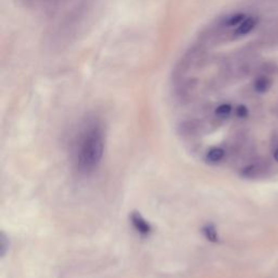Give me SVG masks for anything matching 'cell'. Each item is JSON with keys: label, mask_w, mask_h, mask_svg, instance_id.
Instances as JSON below:
<instances>
[{"label": "cell", "mask_w": 278, "mask_h": 278, "mask_svg": "<svg viewBox=\"0 0 278 278\" xmlns=\"http://www.w3.org/2000/svg\"><path fill=\"white\" fill-rule=\"evenodd\" d=\"M105 148V133L102 125L96 121H87L78 131L74 145V163L78 172L89 174L97 169Z\"/></svg>", "instance_id": "1"}, {"label": "cell", "mask_w": 278, "mask_h": 278, "mask_svg": "<svg viewBox=\"0 0 278 278\" xmlns=\"http://www.w3.org/2000/svg\"><path fill=\"white\" fill-rule=\"evenodd\" d=\"M258 25V19L254 17H247L239 25L233 30L234 37H242L250 34L251 32L257 27Z\"/></svg>", "instance_id": "2"}, {"label": "cell", "mask_w": 278, "mask_h": 278, "mask_svg": "<svg viewBox=\"0 0 278 278\" xmlns=\"http://www.w3.org/2000/svg\"><path fill=\"white\" fill-rule=\"evenodd\" d=\"M272 85H273V81L271 77L266 74H261L254 78L253 89L257 94L263 95L272 88Z\"/></svg>", "instance_id": "3"}, {"label": "cell", "mask_w": 278, "mask_h": 278, "mask_svg": "<svg viewBox=\"0 0 278 278\" xmlns=\"http://www.w3.org/2000/svg\"><path fill=\"white\" fill-rule=\"evenodd\" d=\"M235 114L238 118H241V120H243V118L248 117L249 109L247 106L239 105V106H237V108L235 109Z\"/></svg>", "instance_id": "4"}, {"label": "cell", "mask_w": 278, "mask_h": 278, "mask_svg": "<svg viewBox=\"0 0 278 278\" xmlns=\"http://www.w3.org/2000/svg\"><path fill=\"white\" fill-rule=\"evenodd\" d=\"M273 157H274V160H275L276 162H278V148L275 149V151H274V153H273Z\"/></svg>", "instance_id": "5"}]
</instances>
